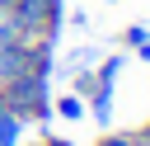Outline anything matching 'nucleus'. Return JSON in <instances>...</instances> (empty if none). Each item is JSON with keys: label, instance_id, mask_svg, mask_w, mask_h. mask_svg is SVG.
<instances>
[{"label": "nucleus", "instance_id": "f257e3e1", "mask_svg": "<svg viewBox=\"0 0 150 146\" xmlns=\"http://www.w3.org/2000/svg\"><path fill=\"white\" fill-rule=\"evenodd\" d=\"M14 24H19V38L23 42H47L56 47V33L66 24V5L61 0H14Z\"/></svg>", "mask_w": 150, "mask_h": 146}, {"label": "nucleus", "instance_id": "f03ea898", "mask_svg": "<svg viewBox=\"0 0 150 146\" xmlns=\"http://www.w3.org/2000/svg\"><path fill=\"white\" fill-rule=\"evenodd\" d=\"M0 104L9 113H19L23 122H47L52 118V94H47V80L42 75H19V80H5L0 85Z\"/></svg>", "mask_w": 150, "mask_h": 146}, {"label": "nucleus", "instance_id": "7ed1b4c3", "mask_svg": "<svg viewBox=\"0 0 150 146\" xmlns=\"http://www.w3.org/2000/svg\"><path fill=\"white\" fill-rule=\"evenodd\" d=\"M33 71V42H5L0 47V85L5 80H19V75H28Z\"/></svg>", "mask_w": 150, "mask_h": 146}, {"label": "nucleus", "instance_id": "20e7f679", "mask_svg": "<svg viewBox=\"0 0 150 146\" xmlns=\"http://www.w3.org/2000/svg\"><path fill=\"white\" fill-rule=\"evenodd\" d=\"M89 113H94V122L98 127H108L112 122V85H94V94H89V104H84Z\"/></svg>", "mask_w": 150, "mask_h": 146}, {"label": "nucleus", "instance_id": "39448f33", "mask_svg": "<svg viewBox=\"0 0 150 146\" xmlns=\"http://www.w3.org/2000/svg\"><path fill=\"white\" fill-rule=\"evenodd\" d=\"M23 118L19 113H9V108H0V146H23Z\"/></svg>", "mask_w": 150, "mask_h": 146}, {"label": "nucleus", "instance_id": "423d86ee", "mask_svg": "<svg viewBox=\"0 0 150 146\" xmlns=\"http://www.w3.org/2000/svg\"><path fill=\"white\" fill-rule=\"evenodd\" d=\"M52 113H61V118H66V122H80V118H84V113H89V108H84V99H80V94H75V89H70V94H61V99H56V104H52Z\"/></svg>", "mask_w": 150, "mask_h": 146}, {"label": "nucleus", "instance_id": "0eeeda50", "mask_svg": "<svg viewBox=\"0 0 150 146\" xmlns=\"http://www.w3.org/2000/svg\"><path fill=\"white\" fill-rule=\"evenodd\" d=\"M117 75H122V57L112 52L108 61H98V71H94V85H117Z\"/></svg>", "mask_w": 150, "mask_h": 146}, {"label": "nucleus", "instance_id": "6e6552de", "mask_svg": "<svg viewBox=\"0 0 150 146\" xmlns=\"http://www.w3.org/2000/svg\"><path fill=\"white\" fill-rule=\"evenodd\" d=\"M5 42H19V24H14V9L0 5V47Z\"/></svg>", "mask_w": 150, "mask_h": 146}, {"label": "nucleus", "instance_id": "1a4fd4ad", "mask_svg": "<svg viewBox=\"0 0 150 146\" xmlns=\"http://www.w3.org/2000/svg\"><path fill=\"white\" fill-rule=\"evenodd\" d=\"M98 146H145V141H141L136 132H103Z\"/></svg>", "mask_w": 150, "mask_h": 146}, {"label": "nucleus", "instance_id": "9d476101", "mask_svg": "<svg viewBox=\"0 0 150 146\" xmlns=\"http://www.w3.org/2000/svg\"><path fill=\"white\" fill-rule=\"evenodd\" d=\"M141 42H150V33H145V24H131L127 28V47H141Z\"/></svg>", "mask_w": 150, "mask_h": 146}, {"label": "nucleus", "instance_id": "9b49d317", "mask_svg": "<svg viewBox=\"0 0 150 146\" xmlns=\"http://www.w3.org/2000/svg\"><path fill=\"white\" fill-rule=\"evenodd\" d=\"M136 52H141V61H150V42H141V47H136Z\"/></svg>", "mask_w": 150, "mask_h": 146}, {"label": "nucleus", "instance_id": "f8f14e48", "mask_svg": "<svg viewBox=\"0 0 150 146\" xmlns=\"http://www.w3.org/2000/svg\"><path fill=\"white\" fill-rule=\"evenodd\" d=\"M136 137H141V141H145V146H150V122H145V127H141V132H136Z\"/></svg>", "mask_w": 150, "mask_h": 146}, {"label": "nucleus", "instance_id": "ddd939ff", "mask_svg": "<svg viewBox=\"0 0 150 146\" xmlns=\"http://www.w3.org/2000/svg\"><path fill=\"white\" fill-rule=\"evenodd\" d=\"M0 5H14V0H0Z\"/></svg>", "mask_w": 150, "mask_h": 146}, {"label": "nucleus", "instance_id": "4468645a", "mask_svg": "<svg viewBox=\"0 0 150 146\" xmlns=\"http://www.w3.org/2000/svg\"><path fill=\"white\" fill-rule=\"evenodd\" d=\"M0 108H5V104H0Z\"/></svg>", "mask_w": 150, "mask_h": 146}]
</instances>
